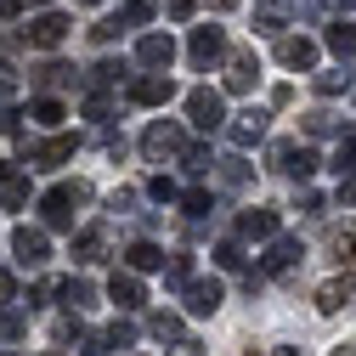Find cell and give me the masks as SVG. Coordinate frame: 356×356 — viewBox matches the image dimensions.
<instances>
[{"instance_id": "cell-45", "label": "cell", "mask_w": 356, "mask_h": 356, "mask_svg": "<svg viewBox=\"0 0 356 356\" xmlns=\"http://www.w3.org/2000/svg\"><path fill=\"white\" fill-rule=\"evenodd\" d=\"M170 356H204V345H198L193 334H181V339H175V345H170Z\"/></svg>"}, {"instance_id": "cell-9", "label": "cell", "mask_w": 356, "mask_h": 356, "mask_svg": "<svg viewBox=\"0 0 356 356\" xmlns=\"http://www.w3.org/2000/svg\"><path fill=\"white\" fill-rule=\"evenodd\" d=\"M181 300H187L193 317H215L220 300H227V289H220V277H193V283L181 289Z\"/></svg>"}, {"instance_id": "cell-5", "label": "cell", "mask_w": 356, "mask_h": 356, "mask_svg": "<svg viewBox=\"0 0 356 356\" xmlns=\"http://www.w3.org/2000/svg\"><path fill=\"white\" fill-rule=\"evenodd\" d=\"M220 57H227V34H220L215 23H204V29H193V40H187V63L204 74V68H215Z\"/></svg>"}, {"instance_id": "cell-18", "label": "cell", "mask_w": 356, "mask_h": 356, "mask_svg": "<svg viewBox=\"0 0 356 356\" xmlns=\"http://www.w3.org/2000/svg\"><path fill=\"white\" fill-rule=\"evenodd\" d=\"M29 204V175L17 164H0V209H23Z\"/></svg>"}, {"instance_id": "cell-14", "label": "cell", "mask_w": 356, "mask_h": 356, "mask_svg": "<svg viewBox=\"0 0 356 356\" xmlns=\"http://www.w3.org/2000/svg\"><path fill=\"white\" fill-rule=\"evenodd\" d=\"M108 300H113L119 311H142V305H147V289H142L136 272H113V277H108Z\"/></svg>"}, {"instance_id": "cell-16", "label": "cell", "mask_w": 356, "mask_h": 356, "mask_svg": "<svg viewBox=\"0 0 356 356\" xmlns=\"http://www.w3.org/2000/svg\"><path fill=\"white\" fill-rule=\"evenodd\" d=\"M266 119H272V113H266V108H243L232 124H227V136H232V147H254L260 136H266Z\"/></svg>"}, {"instance_id": "cell-39", "label": "cell", "mask_w": 356, "mask_h": 356, "mask_svg": "<svg viewBox=\"0 0 356 356\" xmlns=\"http://www.w3.org/2000/svg\"><path fill=\"white\" fill-rule=\"evenodd\" d=\"M113 113V97L108 91H91V97H85V119H108Z\"/></svg>"}, {"instance_id": "cell-53", "label": "cell", "mask_w": 356, "mask_h": 356, "mask_svg": "<svg viewBox=\"0 0 356 356\" xmlns=\"http://www.w3.org/2000/svg\"><path fill=\"white\" fill-rule=\"evenodd\" d=\"M272 356H300V350H294V345H277V350H272Z\"/></svg>"}, {"instance_id": "cell-17", "label": "cell", "mask_w": 356, "mask_h": 356, "mask_svg": "<svg viewBox=\"0 0 356 356\" xmlns=\"http://www.w3.org/2000/svg\"><path fill=\"white\" fill-rule=\"evenodd\" d=\"M277 57H283V68H300V74H311V68H317V40H305V34H283Z\"/></svg>"}, {"instance_id": "cell-60", "label": "cell", "mask_w": 356, "mask_h": 356, "mask_svg": "<svg viewBox=\"0 0 356 356\" xmlns=\"http://www.w3.org/2000/svg\"><path fill=\"white\" fill-rule=\"evenodd\" d=\"M51 356H57V350H51Z\"/></svg>"}, {"instance_id": "cell-30", "label": "cell", "mask_w": 356, "mask_h": 356, "mask_svg": "<svg viewBox=\"0 0 356 356\" xmlns=\"http://www.w3.org/2000/svg\"><path fill=\"white\" fill-rule=\"evenodd\" d=\"M209 209H215V198H209L204 187H193V193H181V215H187V220H204Z\"/></svg>"}, {"instance_id": "cell-59", "label": "cell", "mask_w": 356, "mask_h": 356, "mask_svg": "<svg viewBox=\"0 0 356 356\" xmlns=\"http://www.w3.org/2000/svg\"><path fill=\"white\" fill-rule=\"evenodd\" d=\"M0 356H12V350H0Z\"/></svg>"}, {"instance_id": "cell-31", "label": "cell", "mask_w": 356, "mask_h": 356, "mask_svg": "<svg viewBox=\"0 0 356 356\" xmlns=\"http://www.w3.org/2000/svg\"><path fill=\"white\" fill-rule=\"evenodd\" d=\"M334 170H339V175L356 170V130H345V136H339V147H334Z\"/></svg>"}, {"instance_id": "cell-20", "label": "cell", "mask_w": 356, "mask_h": 356, "mask_svg": "<svg viewBox=\"0 0 356 356\" xmlns=\"http://www.w3.org/2000/svg\"><path fill=\"white\" fill-rule=\"evenodd\" d=\"M164 260H170V254H164L159 243H147V238H136V243L124 249V272H164Z\"/></svg>"}, {"instance_id": "cell-21", "label": "cell", "mask_w": 356, "mask_h": 356, "mask_svg": "<svg viewBox=\"0 0 356 356\" xmlns=\"http://www.w3.org/2000/svg\"><path fill=\"white\" fill-rule=\"evenodd\" d=\"M102 254H108V232H102V227H85V232L74 238V260H79V266H97Z\"/></svg>"}, {"instance_id": "cell-4", "label": "cell", "mask_w": 356, "mask_h": 356, "mask_svg": "<svg viewBox=\"0 0 356 356\" xmlns=\"http://www.w3.org/2000/svg\"><path fill=\"white\" fill-rule=\"evenodd\" d=\"M187 119L198 130H227V102H220V91H209V85L187 91Z\"/></svg>"}, {"instance_id": "cell-52", "label": "cell", "mask_w": 356, "mask_h": 356, "mask_svg": "<svg viewBox=\"0 0 356 356\" xmlns=\"http://www.w3.org/2000/svg\"><path fill=\"white\" fill-rule=\"evenodd\" d=\"M12 12H23V0H0V17H12Z\"/></svg>"}, {"instance_id": "cell-50", "label": "cell", "mask_w": 356, "mask_h": 356, "mask_svg": "<svg viewBox=\"0 0 356 356\" xmlns=\"http://www.w3.org/2000/svg\"><path fill=\"white\" fill-rule=\"evenodd\" d=\"M17 300V283H12V272H0V305H12Z\"/></svg>"}, {"instance_id": "cell-22", "label": "cell", "mask_w": 356, "mask_h": 356, "mask_svg": "<svg viewBox=\"0 0 356 356\" xmlns=\"http://www.w3.org/2000/svg\"><path fill=\"white\" fill-rule=\"evenodd\" d=\"M57 294H63V305H68V311H85V305H97V289L85 283V277H63V283H57Z\"/></svg>"}, {"instance_id": "cell-26", "label": "cell", "mask_w": 356, "mask_h": 356, "mask_svg": "<svg viewBox=\"0 0 356 356\" xmlns=\"http://www.w3.org/2000/svg\"><path fill=\"white\" fill-rule=\"evenodd\" d=\"M254 23H260L266 34H277V29L289 23V6H283V0H260V6H254Z\"/></svg>"}, {"instance_id": "cell-11", "label": "cell", "mask_w": 356, "mask_h": 356, "mask_svg": "<svg viewBox=\"0 0 356 356\" xmlns=\"http://www.w3.org/2000/svg\"><path fill=\"white\" fill-rule=\"evenodd\" d=\"M12 254H17V266H46L51 260V243H46L40 227H17L12 232Z\"/></svg>"}, {"instance_id": "cell-41", "label": "cell", "mask_w": 356, "mask_h": 356, "mask_svg": "<svg viewBox=\"0 0 356 356\" xmlns=\"http://www.w3.org/2000/svg\"><path fill=\"white\" fill-rule=\"evenodd\" d=\"M12 97H17V68L0 63V102H12Z\"/></svg>"}, {"instance_id": "cell-47", "label": "cell", "mask_w": 356, "mask_h": 356, "mask_svg": "<svg viewBox=\"0 0 356 356\" xmlns=\"http://www.w3.org/2000/svg\"><path fill=\"white\" fill-rule=\"evenodd\" d=\"M300 209H305V215H323L328 204H323V193H300Z\"/></svg>"}, {"instance_id": "cell-58", "label": "cell", "mask_w": 356, "mask_h": 356, "mask_svg": "<svg viewBox=\"0 0 356 356\" xmlns=\"http://www.w3.org/2000/svg\"><path fill=\"white\" fill-rule=\"evenodd\" d=\"M40 6H51V0H40Z\"/></svg>"}, {"instance_id": "cell-12", "label": "cell", "mask_w": 356, "mask_h": 356, "mask_svg": "<svg viewBox=\"0 0 356 356\" xmlns=\"http://www.w3.org/2000/svg\"><path fill=\"white\" fill-rule=\"evenodd\" d=\"M345 305H356V277L350 272L317 283V311H323V317H334V311H345Z\"/></svg>"}, {"instance_id": "cell-43", "label": "cell", "mask_w": 356, "mask_h": 356, "mask_svg": "<svg viewBox=\"0 0 356 356\" xmlns=\"http://www.w3.org/2000/svg\"><path fill=\"white\" fill-rule=\"evenodd\" d=\"M181 164H187L193 175H204V170H209L215 159H209V147H187V159H181Z\"/></svg>"}, {"instance_id": "cell-44", "label": "cell", "mask_w": 356, "mask_h": 356, "mask_svg": "<svg viewBox=\"0 0 356 356\" xmlns=\"http://www.w3.org/2000/svg\"><path fill=\"white\" fill-rule=\"evenodd\" d=\"M29 328V317H23V311H6V317H0V334H6V339H17Z\"/></svg>"}, {"instance_id": "cell-15", "label": "cell", "mask_w": 356, "mask_h": 356, "mask_svg": "<svg viewBox=\"0 0 356 356\" xmlns=\"http://www.w3.org/2000/svg\"><path fill=\"white\" fill-rule=\"evenodd\" d=\"M254 85H260V57H254V51H232V63H227V91L243 97V91H254Z\"/></svg>"}, {"instance_id": "cell-42", "label": "cell", "mask_w": 356, "mask_h": 356, "mask_svg": "<svg viewBox=\"0 0 356 356\" xmlns=\"http://www.w3.org/2000/svg\"><path fill=\"white\" fill-rule=\"evenodd\" d=\"M119 29H124L119 17H102V23L91 29V40H97V46H108V40H119Z\"/></svg>"}, {"instance_id": "cell-2", "label": "cell", "mask_w": 356, "mask_h": 356, "mask_svg": "<svg viewBox=\"0 0 356 356\" xmlns=\"http://www.w3.org/2000/svg\"><path fill=\"white\" fill-rule=\"evenodd\" d=\"M187 130L175 124V119H153L147 124V136H142V153H147V164H164V159H187Z\"/></svg>"}, {"instance_id": "cell-57", "label": "cell", "mask_w": 356, "mask_h": 356, "mask_svg": "<svg viewBox=\"0 0 356 356\" xmlns=\"http://www.w3.org/2000/svg\"><path fill=\"white\" fill-rule=\"evenodd\" d=\"M215 6H238V0H215Z\"/></svg>"}, {"instance_id": "cell-3", "label": "cell", "mask_w": 356, "mask_h": 356, "mask_svg": "<svg viewBox=\"0 0 356 356\" xmlns=\"http://www.w3.org/2000/svg\"><path fill=\"white\" fill-rule=\"evenodd\" d=\"M272 170H283V175H294V181H311V175L323 170V159H317V147H305V142H272Z\"/></svg>"}, {"instance_id": "cell-1", "label": "cell", "mask_w": 356, "mask_h": 356, "mask_svg": "<svg viewBox=\"0 0 356 356\" xmlns=\"http://www.w3.org/2000/svg\"><path fill=\"white\" fill-rule=\"evenodd\" d=\"M79 204H91V187H85V181H63V187H51L46 198H40V215H46V227L68 232V227H74V209H79Z\"/></svg>"}, {"instance_id": "cell-27", "label": "cell", "mask_w": 356, "mask_h": 356, "mask_svg": "<svg viewBox=\"0 0 356 356\" xmlns=\"http://www.w3.org/2000/svg\"><path fill=\"white\" fill-rule=\"evenodd\" d=\"M164 283H170V289H187V283H193V254H170V260H164Z\"/></svg>"}, {"instance_id": "cell-29", "label": "cell", "mask_w": 356, "mask_h": 356, "mask_svg": "<svg viewBox=\"0 0 356 356\" xmlns=\"http://www.w3.org/2000/svg\"><path fill=\"white\" fill-rule=\"evenodd\" d=\"M147 328H153L159 339H170V345L181 339V317H175V311H153V317H147Z\"/></svg>"}, {"instance_id": "cell-56", "label": "cell", "mask_w": 356, "mask_h": 356, "mask_svg": "<svg viewBox=\"0 0 356 356\" xmlns=\"http://www.w3.org/2000/svg\"><path fill=\"white\" fill-rule=\"evenodd\" d=\"M79 6H102V0H79Z\"/></svg>"}, {"instance_id": "cell-7", "label": "cell", "mask_w": 356, "mask_h": 356, "mask_svg": "<svg viewBox=\"0 0 356 356\" xmlns=\"http://www.w3.org/2000/svg\"><path fill=\"white\" fill-rule=\"evenodd\" d=\"M124 97L136 102V108H164V102L175 97V79H170V74H136V79L124 85Z\"/></svg>"}, {"instance_id": "cell-40", "label": "cell", "mask_w": 356, "mask_h": 356, "mask_svg": "<svg viewBox=\"0 0 356 356\" xmlns=\"http://www.w3.org/2000/svg\"><path fill=\"white\" fill-rule=\"evenodd\" d=\"M108 350H113L108 328H102V334H85V339H79V356H108Z\"/></svg>"}, {"instance_id": "cell-49", "label": "cell", "mask_w": 356, "mask_h": 356, "mask_svg": "<svg viewBox=\"0 0 356 356\" xmlns=\"http://www.w3.org/2000/svg\"><path fill=\"white\" fill-rule=\"evenodd\" d=\"M193 6H198V0H170V17H175V23H187V17H193Z\"/></svg>"}, {"instance_id": "cell-23", "label": "cell", "mask_w": 356, "mask_h": 356, "mask_svg": "<svg viewBox=\"0 0 356 356\" xmlns=\"http://www.w3.org/2000/svg\"><path fill=\"white\" fill-rule=\"evenodd\" d=\"M29 79L40 85V91H63V85H74V68H68V63H40Z\"/></svg>"}, {"instance_id": "cell-24", "label": "cell", "mask_w": 356, "mask_h": 356, "mask_svg": "<svg viewBox=\"0 0 356 356\" xmlns=\"http://www.w3.org/2000/svg\"><path fill=\"white\" fill-rule=\"evenodd\" d=\"M29 119H34V124H46V130H57V124L68 119V108H63L57 97H34V102H29Z\"/></svg>"}, {"instance_id": "cell-51", "label": "cell", "mask_w": 356, "mask_h": 356, "mask_svg": "<svg viewBox=\"0 0 356 356\" xmlns=\"http://www.w3.org/2000/svg\"><path fill=\"white\" fill-rule=\"evenodd\" d=\"M0 136H17V113L12 108H0Z\"/></svg>"}, {"instance_id": "cell-19", "label": "cell", "mask_w": 356, "mask_h": 356, "mask_svg": "<svg viewBox=\"0 0 356 356\" xmlns=\"http://www.w3.org/2000/svg\"><path fill=\"white\" fill-rule=\"evenodd\" d=\"M238 238H277V209H266V204L243 209L238 215Z\"/></svg>"}, {"instance_id": "cell-38", "label": "cell", "mask_w": 356, "mask_h": 356, "mask_svg": "<svg viewBox=\"0 0 356 356\" xmlns=\"http://www.w3.org/2000/svg\"><path fill=\"white\" fill-rule=\"evenodd\" d=\"M220 181H227V187H243V181H249V164H243V159H220Z\"/></svg>"}, {"instance_id": "cell-34", "label": "cell", "mask_w": 356, "mask_h": 356, "mask_svg": "<svg viewBox=\"0 0 356 356\" xmlns=\"http://www.w3.org/2000/svg\"><path fill=\"white\" fill-rule=\"evenodd\" d=\"M147 198H153V204H181V193H175L170 175H153V181H147Z\"/></svg>"}, {"instance_id": "cell-6", "label": "cell", "mask_w": 356, "mask_h": 356, "mask_svg": "<svg viewBox=\"0 0 356 356\" xmlns=\"http://www.w3.org/2000/svg\"><path fill=\"white\" fill-rule=\"evenodd\" d=\"M68 17L63 12H40V17H29V29H23V40H29V46H40V51H57L63 46V40H68Z\"/></svg>"}, {"instance_id": "cell-54", "label": "cell", "mask_w": 356, "mask_h": 356, "mask_svg": "<svg viewBox=\"0 0 356 356\" xmlns=\"http://www.w3.org/2000/svg\"><path fill=\"white\" fill-rule=\"evenodd\" d=\"M334 356H356V345H334Z\"/></svg>"}, {"instance_id": "cell-37", "label": "cell", "mask_w": 356, "mask_h": 356, "mask_svg": "<svg viewBox=\"0 0 356 356\" xmlns=\"http://www.w3.org/2000/svg\"><path fill=\"white\" fill-rule=\"evenodd\" d=\"M215 260L227 266V272H238V266H243V243H238V238H227V243H215Z\"/></svg>"}, {"instance_id": "cell-55", "label": "cell", "mask_w": 356, "mask_h": 356, "mask_svg": "<svg viewBox=\"0 0 356 356\" xmlns=\"http://www.w3.org/2000/svg\"><path fill=\"white\" fill-rule=\"evenodd\" d=\"M328 6H345V12H350V6H356V0H328Z\"/></svg>"}, {"instance_id": "cell-13", "label": "cell", "mask_w": 356, "mask_h": 356, "mask_svg": "<svg viewBox=\"0 0 356 356\" xmlns=\"http://www.w3.org/2000/svg\"><path fill=\"white\" fill-rule=\"evenodd\" d=\"M136 63L153 68V74H164V68L175 63V40H170V34H142V40H136Z\"/></svg>"}, {"instance_id": "cell-8", "label": "cell", "mask_w": 356, "mask_h": 356, "mask_svg": "<svg viewBox=\"0 0 356 356\" xmlns=\"http://www.w3.org/2000/svg\"><path fill=\"white\" fill-rule=\"evenodd\" d=\"M74 153H79V136H46L29 147V170H63Z\"/></svg>"}, {"instance_id": "cell-48", "label": "cell", "mask_w": 356, "mask_h": 356, "mask_svg": "<svg viewBox=\"0 0 356 356\" xmlns=\"http://www.w3.org/2000/svg\"><path fill=\"white\" fill-rule=\"evenodd\" d=\"M339 204H356V170L339 175Z\"/></svg>"}, {"instance_id": "cell-25", "label": "cell", "mask_w": 356, "mask_h": 356, "mask_svg": "<svg viewBox=\"0 0 356 356\" xmlns=\"http://www.w3.org/2000/svg\"><path fill=\"white\" fill-rule=\"evenodd\" d=\"M153 17H159V0H124V6H119V23H124V29L153 23Z\"/></svg>"}, {"instance_id": "cell-46", "label": "cell", "mask_w": 356, "mask_h": 356, "mask_svg": "<svg viewBox=\"0 0 356 356\" xmlns=\"http://www.w3.org/2000/svg\"><path fill=\"white\" fill-rule=\"evenodd\" d=\"M108 339H113V350H119V345L136 339V328H130V323H113V328H108Z\"/></svg>"}, {"instance_id": "cell-35", "label": "cell", "mask_w": 356, "mask_h": 356, "mask_svg": "<svg viewBox=\"0 0 356 356\" xmlns=\"http://www.w3.org/2000/svg\"><path fill=\"white\" fill-rule=\"evenodd\" d=\"M119 74H124V63H113V57H108V63H97V68H91V85H97V91H108V85H119Z\"/></svg>"}, {"instance_id": "cell-33", "label": "cell", "mask_w": 356, "mask_h": 356, "mask_svg": "<svg viewBox=\"0 0 356 356\" xmlns=\"http://www.w3.org/2000/svg\"><path fill=\"white\" fill-rule=\"evenodd\" d=\"M328 243H334V254H339L345 266H356V227H339V232H334Z\"/></svg>"}, {"instance_id": "cell-10", "label": "cell", "mask_w": 356, "mask_h": 356, "mask_svg": "<svg viewBox=\"0 0 356 356\" xmlns=\"http://www.w3.org/2000/svg\"><path fill=\"white\" fill-rule=\"evenodd\" d=\"M300 260H305L300 238H272V249L260 254V277H283V272H294Z\"/></svg>"}, {"instance_id": "cell-36", "label": "cell", "mask_w": 356, "mask_h": 356, "mask_svg": "<svg viewBox=\"0 0 356 356\" xmlns=\"http://www.w3.org/2000/svg\"><path fill=\"white\" fill-rule=\"evenodd\" d=\"M334 124H339V119H334L328 108H311V113H305V136H328Z\"/></svg>"}, {"instance_id": "cell-28", "label": "cell", "mask_w": 356, "mask_h": 356, "mask_svg": "<svg viewBox=\"0 0 356 356\" xmlns=\"http://www.w3.org/2000/svg\"><path fill=\"white\" fill-rule=\"evenodd\" d=\"M323 40H328V51H339V57H350V51H356V29H350V23H328V34H323Z\"/></svg>"}, {"instance_id": "cell-32", "label": "cell", "mask_w": 356, "mask_h": 356, "mask_svg": "<svg viewBox=\"0 0 356 356\" xmlns=\"http://www.w3.org/2000/svg\"><path fill=\"white\" fill-rule=\"evenodd\" d=\"M317 91H323V97H339V91H350V74H345V68H323V74H317Z\"/></svg>"}]
</instances>
